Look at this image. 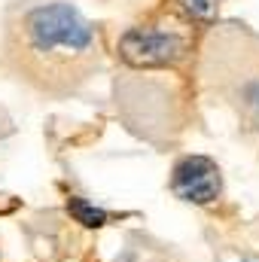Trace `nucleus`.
<instances>
[{
  "instance_id": "f03ea898",
  "label": "nucleus",
  "mask_w": 259,
  "mask_h": 262,
  "mask_svg": "<svg viewBox=\"0 0 259 262\" xmlns=\"http://www.w3.org/2000/svg\"><path fill=\"white\" fill-rule=\"evenodd\" d=\"M201 82L259 134V31L241 21L213 25L201 52Z\"/></svg>"
},
{
  "instance_id": "f257e3e1",
  "label": "nucleus",
  "mask_w": 259,
  "mask_h": 262,
  "mask_svg": "<svg viewBox=\"0 0 259 262\" xmlns=\"http://www.w3.org/2000/svg\"><path fill=\"white\" fill-rule=\"evenodd\" d=\"M3 52L18 79L70 95L101 67L92 21L70 0H15L3 21Z\"/></svg>"
},
{
  "instance_id": "7ed1b4c3",
  "label": "nucleus",
  "mask_w": 259,
  "mask_h": 262,
  "mask_svg": "<svg viewBox=\"0 0 259 262\" xmlns=\"http://www.w3.org/2000/svg\"><path fill=\"white\" fill-rule=\"evenodd\" d=\"M192 52V40L183 25H137L119 37V58L134 70L174 67L186 61Z\"/></svg>"
},
{
  "instance_id": "20e7f679",
  "label": "nucleus",
  "mask_w": 259,
  "mask_h": 262,
  "mask_svg": "<svg viewBox=\"0 0 259 262\" xmlns=\"http://www.w3.org/2000/svg\"><path fill=\"white\" fill-rule=\"evenodd\" d=\"M171 189L174 195L192 204H210L223 192V177L213 159L207 156H186L174 165L171 174Z\"/></svg>"
},
{
  "instance_id": "423d86ee",
  "label": "nucleus",
  "mask_w": 259,
  "mask_h": 262,
  "mask_svg": "<svg viewBox=\"0 0 259 262\" xmlns=\"http://www.w3.org/2000/svg\"><path fill=\"white\" fill-rule=\"evenodd\" d=\"M177 3L192 21H201V25H210L217 15V6H220V0H177Z\"/></svg>"
},
{
  "instance_id": "39448f33",
  "label": "nucleus",
  "mask_w": 259,
  "mask_h": 262,
  "mask_svg": "<svg viewBox=\"0 0 259 262\" xmlns=\"http://www.w3.org/2000/svg\"><path fill=\"white\" fill-rule=\"evenodd\" d=\"M67 213H70L76 223H82L85 229H101V226L107 223V213H104L101 207L89 204L85 198H70V201H67Z\"/></svg>"
}]
</instances>
